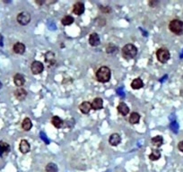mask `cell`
<instances>
[{"instance_id": "cell-1", "label": "cell", "mask_w": 183, "mask_h": 172, "mask_svg": "<svg viewBox=\"0 0 183 172\" xmlns=\"http://www.w3.org/2000/svg\"><path fill=\"white\" fill-rule=\"evenodd\" d=\"M95 76H96V79L98 82H100L102 83H105L111 80V71L108 67H102L96 71Z\"/></svg>"}, {"instance_id": "cell-2", "label": "cell", "mask_w": 183, "mask_h": 172, "mask_svg": "<svg viewBox=\"0 0 183 172\" xmlns=\"http://www.w3.org/2000/svg\"><path fill=\"white\" fill-rule=\"evenodd\" d=\"M121 54L125 59H133L137 54V48L131 43L126 44L121 49Z\"/></svg>"}, {"instance_id": "cell-3", "label": "cell", "mask_w": 183, "mask_h": 172, "mask_svg": "<svg viewBox=\"0 0 183 172\" xmlns=\"http://www.w3.org/2000/svg\"><path fill=\"white\" fill-rule=\"evenodd\" d=\"M169 29L174 34H181L183 31V22L179 19H173L169 23Z\"/></svg>"}, {"instance_id": "cell-4", "label": "cell", "mask_w": 183, "mask_h": 172, "mask_svg": "<svg viewBox=\"0 0 183 172\" xmlns=\"http://www.w3.org/2000/svg\"><path fill=\"white\" fill-rule=\"evenodd\" d=\"M156 57L157 60L163 64L167 63L171 57V53L168 48H160L156 51Z\"/></svg>"}, {"instance_id": "cell-5", "label": "cell", "mask_w": 183, "mask_h": 172, "mask_svg": "<svg viewBox=\"0 0 183 172\" xmlns=\"http://www.w3.org/2000/svg\"><path fill=\"white\" fill-rule=\"evenodd\" d=\"M16 19H17V22H18L19 24H21V25H27L31 22V15L28 12L23 11V12H21V13H19L17 15Z\"/></svg>"}, {"instance_id": "cell-6", "label": "cell", "mask_w": 183, "mask_h": 172, "mask_svg": "<svg viewBox=\"0 0 183 172\" xmlns=\"http://www.w3.org/2000/svg\"><path fill=\"white\" fill-rule=\"evenodd\" d=\"M31 70L33 75H40L44 70V65L40 61H33L31 65Z\"/></svg>"}, {"instance_id": "cell-7", "label": "cell", "mask_w": 183, "mask_h": 172, "mask_svg": "<svg viewBox=\"0 0 183 172\" xmlns=\"http://www.w3.org/2000/svg\"><path fill=\"white\" fill-rule=\"evenodd\" d=\"M84 4L82 2H76L73 7V13L76 15H82L84 13Z\"/></svg>"}, {"instance_id": "cell-8", "label": "cell", "mask_w": 183, "mask_h": 172, "mask_svg": "<svg viewBox=\"0 0 183 172\" xmlns=\"http://www.w3.org/2000/svg\"><path fill=\"white\" fill-rule=\"evenodd\" d=\"M27 91L25 90V89H23V88H18V89H16L15 91V97L18 100H20V101H22V100H25L26 99V97H27Z\"/></svg>"}, {"instance_id": "cell-9", "label": "cell", "mask_w": 183, "mask_h": 172, "mask_svg": "<svg viewBox=\"0 0 183 172\" xmlns=\"http://www.w3.org/2000/svg\"><path fill=\"white\" fill-rule=\"evenodd\" d=\"M121 142V137L119 134L117 133H113L111 135V136L109 137V143L111 146H118Z\"/></svg>"}, {"instance_id": "cell-10", "label": "cell", "mask_w": 183, "mask_h": 172, "mask_svg": "<svg viewBox=\"0 0 183 172\" xmlns=\"http://www.w3.org/2000/svg\"><path fill=\"white\" fill-rule=\"evenodd\" d=\"M117 110H118L119 114H120L123 117H126L129 113V108L125 102H120L117 107Z\"/></svg>"}, {"instance_id": "cell-11", "label": "cell", "mask_w": 183, "mask_h": 172, "mask_svg": "<svg viewBox=\"0 0 183 172\" xmlns=\"http://www.w3.org/2000/svg\"><path fill=\"white\" fill-rule=\"evenodd\" d=\"M101 42V40H100V37L99 35L96 33V32H94L91 33L90 36H89V44L91 46V47H96L100 44Z\"/></svg>"}, {"instance_id": "cell-12", "label": "cell", "mask_w": 183, "mask_h": 172, "mask_svg": "<svg viewBox=\"0 0 183 172\" xmlns=\"http://www.w3.org/2000/svg\"><path fill=\"white\" fill-rule=\"evenodd\" d=\"M30 150H31V145H30V143H28V141L27 140H22L21 142H20V144H19V151L22 152V153H23V154H25V153H28L29 152H30Z\"/></svg>"}, {"instance_id": "cell-13", "label": "cell", "mask_w": 183, "mask_h": 172, "mask_svg": "<svg viewBox=\"0 0 183 172\" xmlns=\"http://www.w3.org/2000/svg\"><path fill=\"white\" fill-rule=\"evenodd\" d=\"M25 45L22 42H16L15 43L14 47H13V50L15 54H18V55H23L24 52H25Z\"/></svg>"}, {"instance_id": "cell-14", "label": "cell", "mask_w": 183, "mask_h": 172, "mask_svg": "<svg viewBox=\"0 0 183 172\" xmlns=\"http://www.w3.org/2000/svg\"><path fill=\"white\" fill-rule=\"evenodd\" d=\"M91 108L94 110H99L103 108V100L102 98H95L94 100L91 102Z\"/></svg>"}, {"instance_id": "cell-15", "label": "cell", "mask_w": 183, "mask_h": 172, "mask_svg": "<svg viewBox=\"0 0 183 172\" xmlns=\"http://www.w3.org/2000/svg\"><path fill=\"white\" fill-rule=\"evenodd\" d=\"M79 109L83 114H89L91 109V104L89 101H83L79 105Z\"/></svg>"}, {"instance_id": "cell-16", "label": "cell", "mask_w": 183, "mask_h": 172, "mask_svg": "<svg viewBox=\"0 0 183 172\" xmlns=\"http://www.w3.org/2000/svg\"><path fill=\"white\" fill-rule=\"evenodd\" d=\"M140 119H141V116H140V114L139 113H137V112H132L130 114V116H129V123L131 125H135V124H138L139 121H140Z\"/></svg>"}, {"instance_id": "cell-17", "label": "cell", "mask_w": 183, "mask_h": 172, "mask_svg": "<svg viewBox=\"0 0 183 172\" xmlns=\"http://www.w3.org/2000/svg\"><path fill=\"white\" fill-rule=\"evenodd\" d=\"M14 83L16 86H18V88H21V86H23L25 83V78L23 75L16 74L14 76Z\"/></svg>"}, {"instance_id": "cell-18", "label": "cell", "mask_w": 183, "mask_h": 172, "mask_svg": "<svg viewBox=\"0 0 183 172\" xmlns=\"http://www.w3.org/2000/svg\"><path fill=\"white\" fill-rule=\"evenodd\" d=\"M144 87V83L141 78L137 77L131 82V88L133 90H139Z\"/></svg>"}, {"instance_id": "cell-19", "label": "cell", "mask_w": 183, "mask_h": 172, "mask_svg": "<svg viewBox=\"0 0 183 172\" xmlns=\"http://www.w3.org/2000/svg\"><path fill=\"white\" fill-rule=\"evenodd\" d=\"M56 56L52 51H49L45 54V61L46 63H48L49 65H54L56 61Z\"/></svg>"}, {"instance_id": "cell-20", "label": "cell", "mask_w": 183, "mask_h": 172, "mask_svg": "<svg viewBox=\"0 0 183 172\" xmlns=\"http://www.w3.org/2000/svg\"><path fill=\"white\" fill-rule=\"evenodd\" d=\"M51 124L56 127V128H61L64 125V121L58 116H54L51 119Z\"/></svg>"}, {"instance_id": "cell-21", "label": "cell", "mask_w": 183, "mask_h": 172, "mask_svg": "<svg viewBox=\"0 0 183 172\" xmlns=\"http://www.w3.org/2000/svg\"><path fill=\"white\" fill-rule=\"evenodd\" d=\"M31 127H32L31 120L29 118H25L22 122V128L24 131H30L31 129Z\"/></svg>"}, {"instance_id": "cell-22", "label": "cell", "mask_w": 183, "mask_h": 172, "mask_svg": "<svg viewBox=\"0 0 183 172\" xmlns=\"http://www.w3.org/2000/svg\"><path fill=\"white\" fill-rule=\"evenodd\" d=\"M152 143H153V145L154 146H155V147H161L163 144V136H161V135H156V136H154V137H153L152 138Z\"/></svg>"}, {"instance_id": "cell-23", "label": "cell", "mask_w": 183, "mask_h": 172, "mask_svg": "<svg viewBox=\"0 0 183 172\" xmlns=\"http://www.w3.org/2000/svg\"><path fill=\"white\" fill-rule=\"evenodd\" d=\"M10 151V146L8 143L1 142L0 143V156L4 155L5 153H8Z\"/></svg>"}, {"instance_id": "cell-24", "label": "cell", "mask_w": 183, "mask_h": 172, "mask_svg": "<svg viewBox=\"0 0 183 172\" xmlns=\"http://www.w3.org/2000/svg\"><path fill=\"white\" fill-rule=\"evenodd\" d=\"M74 17L71 16V15H65L62 19H61V23L64 25V26H68V25H71L73 23H74Z\"/></svg>"}, {"instance_id": "cell-25", "label": "cell", "mask_w": 183, "mask_h": 172, "mask_svg": "<svg viewBox=\"0 0 183 172\" xmlns=\"http://www.w3.org/2000/svg\"><path fill=\"white\" fill-rule=\"evenodd\" d=\"M45 170H46V172H59V168L55 163L50 162L46 165Z\"/></svg>"}, {"instance_id": "cell-26", "label": "cell", "mask_w": 183, "mask_h": 172, "mask_svg": "<svg viewBox=\"0 0 183 172\" xmlns=\"http://www.w3.org/2000/svg\"><path fill=\"white\" fill-rule=\"evenodd\" d=\"M148 158H149V160H153V161L158 160L161 158V152L159 150H153L151 154H149Z\"/></svg>"}, {"instance_id": "cell-27", "label": "cell", "mask_w": 183, "mask_h": 172, "mask_svg": "<svg viewBox=\"0 0 183 172\" xmlns=\"http://www.w3.org/2000/svg\"><path fill=\"white\" fill-rule=\"evenodd\" d=\"M100 8H101V10H102L103 13H106V14H107V13H110V12H111V8H110L109 7H106V8H103V7H101Z\"/></svg>"}, {"instance_id": "cell-28", "label": "cell", "mask_w": 183, "mask_h": 172, "mask_svg": "<svg viewBox=\"0 0 183 172\" xmlns=\"http://www.w3.org/2000/svg\"><path fill=\"white\" fill-rule=\"evenodd\" d=\"M178 149H179L181 152H183V141H180V142L178 143Z\"/></svg>"}, {"instance_id": "cell-29", "label": "cell", "mask_w": 183, "mask_h": 172, "mask_svg": "<svg viewBox=\"0 0 183 172\" xmlns=\"http://www.w3.org/2000/svg\"><path fill=\"white\" fill-rule=\"evenodd\" d=\"M148 5H149L151 7H154V6L157 5V2H155V1H150V2L148 3Z\"/></svg>"}, {"instance_id": "cell-30", "label": "cell", "mask_w": 183, "mask_h": 172, "mask_svg": "<svg viewBox=\"0 0 183 172\" xmlns=\"http://www.w3.org/2000/svg\"><path fill=\"white\" fill-rule=\"evenodd\" d=\"M1 88H2V83L0 82V89H1Z\"/></svg>"}]
</instances>
